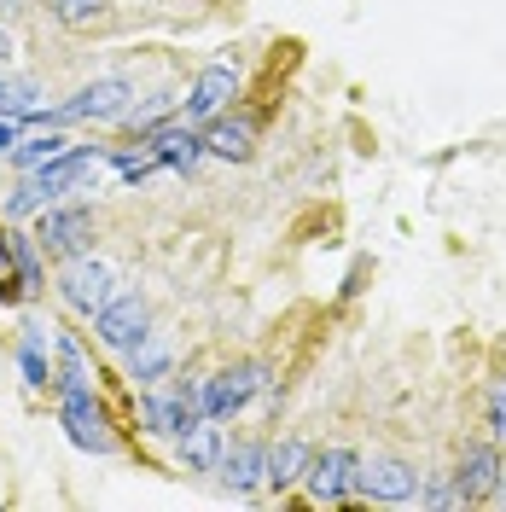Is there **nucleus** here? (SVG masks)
Returning <instances> with one entry per match:
<instances>
[{
    "mask_svg": "<svg viewBox=\"0 0 506 512\" xmlns=\"http://www.w3.org/2000/svg\"><path fill=\"white\" fill-rule=\"evenodd\" d=\"M128 99H134V88H128L123 76H94L88 88H76V94L64 99V105H35L24 123H41V128H70V123H123Z\"/></svg>",
    "mask_w": 506,
    "mask_h": 512,
    "instance_id": "obj_1",
    "label": "nucleus"
},
{
    "mask_svg": "<svg viewBox=\"0 0 506 512\" xmlns=\"http://www.w3.org/2000/svg\"><path fill=\"white\" fill-rule=\"evenodd\" d=\"M59 297L76 309V315H99L111 297H117V274L105 268V262H94V256H70L59 268Z\"/></svg>",
    "mask_w": 506,
    "mask_h": 512,
    "instance_id": "obj_2",
    "label": "nucleus"
},
{
    "mask_svg": "<svg viewBox=\"0 0 506 512\" xmlns=\"http://www.w3.org/2000/svg\"><path fill=\"white\" fill-rule=\"evenodd\" d=\"M94 332H99V344H105V350H123L128 355L146 332H152V309H146V297H140V291H117V297L94 315Z\"/></svg>",
    "mask_w": 506,
    "mask_h": 512,
    "instance_id": "obj_3",
    "label": "nucleus"
},
{
    "mask_svg": "<svg viewBox=\"0 0 506 512\" xmlns=\"http://www.w3.org/2000/svg\"><path fill=\"white\" fill-rule=\"evenodd\" d=\"M262 361H239V367H222L216 379H204L198 384V408L210 419H227V414H239L245 402H251L256 390H262Z\"/></svg>",
    "mask_w": 506,
    "mask_h": 512,
    "instance_id": "obj_4",
    "label": "nucleus"
},
{
    "mask_svg": "<svg viewBox=\"0 0 506 512\" xmlns=\"http://www.w3.org/2000/svg\"><path fill=\"white\" fill-rule=\"evenodd\" d=\"M59 425L76 448H88V454H117V437H111V425H105V408L94 402V390H64Z\"/></svg>",
    "mask_w": 506,
    "mask_h": 512,
    "instance_id": "obj_5",
    "label": "nucleus"
},
{
    "mask_svg": "<svg viewBox=\"0 0 506 512\" xmlns=\"http://www.w3.org/2000/svg\"><path fill=\"white\" fill-rule=\"evenodd\" d=\"M355 489L367 501H413L419 495V472L396 454H373V460H355Z\"/></svg>",
    "mask_w": 506,
    "mask_h": 512,
    "instance_id": "obj_6",
    "label": "nucleus"
},
{
    "mask_svg": "<svg viewBox=\"0 0 506 512\" xmlns=\"http://www.w3.org/2000/svg\"><path fill=\"white\" fill-rule=\"evenodd\" d=\"M88 233H94V216L82 204H47L41 222H35V245H47V251H59V256H76L88 245Z\"/></svg>",
    "mask_w": 506,
    "mask_h": 512,
    "instance_id": "obj_7",
    "label": "nucleus"
},
{
    "mask_svg": "<svg viewBox=\"0 0 506 512\" xmlns=\"http://www.w3.org/2000/svg\"><path fill=\"white\" fill-rule=\"evenodd\" d=\"M303 483H309V501H320V507H338L349 489H355V454H349V448L309 454V472H303Z\"/></svg>",
    "mask_w": 506,
    "mask_h": 512,
    "instance_id": "obj_8",
    "label": "nucleus"
},
{
    "mask_svg": "<svg viewBox=\"0 0 506 512\" xmlns=\"http://www.w3.org/2000/svg\"><path fill=\"white\" fill-rule=\"evenodd\" d=\"M454 489H460V501L472 507V501H489L495 489H501V443H472L460 454V472H454Z\"/></svg>",
    "mask_w": 506,
    "mask_h": 512,
    "instance_id": "obj_9",
    "label": "nucleus"
},
{
    "mask_svg": "<svg viewBox=\"0 0 506 512\" xmlns=\"http://www.w3.org/2000/svg\"><path fill=\"white\" fill-rule=\"evenodd\" d=\"M239 94V70L233 64H204L198 70V82H192V99H187V117L192 123H210V117H222L227 99Z\"/></svg>",
    "mask_w": 506,
    "mask_h": 512,
    "instance_id": "obj_10",
    "label": "nucleus"
},
{
    "mask_svg": "<svg viewBox=\"0 0 506 512\" xmlns=\"http://www.w3.org/2000/svg\"><path fill=\"white\" fill-rule=\"evenodd\" d=\"M140 419H146V431H158V437H181L187 425L204 419V408H198V390H181V396H146V402H140Z\"/></svg>",
    "mask_w": 506,
    "mask_h": 512,
    "instance_id": "obj_11",
    "label": "nucleus"
},
{
    "mask_svg": "<svg viewBox=\"0 0 506 512\" xmlns=\"http://www.w3.org/2000/svg\"><path fill=\"white\" fill-rule=\"evenodd\" d=\"M94 175H99V152H88V146H70L64 158H53L47 169H35V181H41V192H47V198L88 187Z\"/></svg>",
    "mask_w": 506,
    "mask_h": 512,
    "instance_id": "obj_12",
    "label": "nucleus"
},
{
    "mask_svg": "<svg viewBox=\"0 0 506 512\" xmlns=\"http://www.w3.org/2000/svg\"><path fill=\"white\" fill-rule=\"evenodd\" d=\"M146 152H152V163H163V169H192V163L204 158V134H192L187 123L181 128H152L146 134Z\"/></svg>",
    "mask_w": 506,
    "mask_h": 512,
    "instance_id": "obj_13",
    "label": "nucleus"
},
{
    "mask_svg": "<svg viewBox=\"0 0 506 512\" xmlns=\"http://www.w3.org/2000/svg\"><path fill=\"white\" fill-rule=\"evenodd\" d=\"M222 483L233 489V495H245V489H256V483H268V448L262 443H233L222 448Z\"/></svg>",
    "mask_w": 506,
    "mask_h": 512,
    "instance_id": "obj_14",
    "label": "nucleus"
},
{
    "mask_svg": "<svg viewBox=\"0 0 506 512\" xmlns=\"http://www.w3.org/2000/svg\"><path fill=\"white\" fill-rule=\"evenodd\" d=\"M204 152H210V158H227V163H245L256 152V128L245 123V117H210Z\"/></svg>",
    "mask_w": 506,
    "mask_h": 512,
    "instance_id": "obj_15",
    "label": "nucleus"
},
{
    "mask_svg": "<svg viewBox=\"0 0 506 512\" xmlns=\"http://www.w3.org/2000/svg\"><path fill=\"white\" fill-rule=\"evenodd\" d=\"M222 448H227L222 425H216L210 414L181 431V460H187V472H216V466H222Z\"/></svg>",
    "mask_w": 506,
    "mask_h": 512,
    "instance_id": "obj_16",
    "label": "nucleus"
},
{
    "mask_svg": "<svg viewBox=\"0 0 506 512\" xmlns=\"http://www.w3.org/2000/svg\"><path fill=\"white\" fill-rule=\"evenodd\" d=\"M18 367H24V384L41 390V384H53V361H47V326H24V344H18Z\"/></svg>",
    "mask_w": 506,
    "mask_h": 512,
    "instance_id": "obj_17",
    "label": "nucleus"
},
{
    "mask_svg": "<svg viewBox=\"0 0 506 512\" xmlns=\"http://www.w3.org/2000/svg\"><path fill=\"white\" fill-rule=\"evenodd\" d=\"M303 472H309V443L285 437L280 448H268V483H274V489H291V483H303Z\"/></svg>",
    "mask_w": 506,
    "mask_h": 512,
    "instance_id": "obj_18",
    "label": "nucleus"
},
{
    "mask_svg": "<svg viewBox=\"0 0 506 512\" xmlns=\"http://www.w3.org/2000/svg\"><path fill=\"white\" fill-rule=\"evenodd\" d=\"M64 152H70V140H64L59 128H47V134H35V140H24V146H12L6 158L18 163L24 175H35V169H47V163H53V158H64Z\"/></svg>",
    "mask_w": 506,
    "mask_h": 512,
    "instance_id": "obj_19",
    "label": "nucleus"
},
{
    "mask_svg": "<svg viewBox=\"0 0 506 512\" xmlns=\"http://www.w3.org/2000/svg\"><path fill=\"white\" fill-rule=\"evenodd\" d=\"M163 373H169V344H163V338H152V332H146V338H140V344L128 350V379L152 384V379H163Z\"/></svg>",
    "mask_w": 506,
    "mask_h": 512,
    "instance_id": "obj_20",
    "label": "nucleus"
},
{
    "mask_svg": "<svg viewBox=\"0 0 506 512\" xmlns=\"http://www.w3.org/2000/svg\"><path fill=\"white\" fill-rule=\"evenodd\" d=\"M41 105V82L35 76H6L0 70V117H30Z\"/></svg>",
    "mask_w": 506,
    "mask_h": 512,
    "instance_id": "obj_21",
    "label": "nucleus"
},
{
    "mask_svg": "<svg viewBox=\"0 0 506 512\" xmlns=\"http://www.w3.org/2000/svg\"><path fill=\"white\" fill-rule=\"evenodd\" d=\"M53 350H59V373H53V379L64 384V390H88V361H82V344H76V338H53Z\"/></svg>",
    "mask_w": 506,
    "mask_h": 512,
    "instance_id": "obj_22",
    "label": "nucleus"
},
{
    "mask_svg": "<svg viewBox=\"0 0 506 512\" xmlns=\"http://www.w3.org/2000/svg\"><path fill=\"white\" fill-rule=\"evenodd\" d=\"M12 256H18V286H24V297H35V291H41V256H35V239L12 233Z\"/></svg>",
    "mask_w": 506,
    "mask_h": 512,
    "instance_id": "obj_23",
    "label": "nucleus"
},
{
    "mask_svg": "<svg viewBox=\"0 0 506 512\" xmlns=\"http://www.w3.org/2000/svg\"><path fill=\"white\" fill-rule=\"evenodd\" d=\"M47 204H53V198H47V192H41V181H24V187L12 192V198H6V222H18V216H41V210H47Z\"/></svg>",
    "mask_w": 506,
    "mask_h": 512,
    "instance_id": "obj_24",
    "label": "nucleus"
},
{
    "mask_svg": "<svg viewBox=\"0 0 506 512\" xmlns=\"http://www.w3.org/2000/svg\"><path fill=\"white\" fill-rule=\"evenodd\" d=\"M24 286H18V256H12V227H0V303H18Z\"/></svg>",
    "mask_w": 506,
    "mask_h": 512,
    "instance_id": "obj_25",
    "label": "nucleus"
},
{
    "mask_svg": "<svg viewBox=\"0 0 506 512\" xmlns=\"http://www.w3.org/2000/svg\"><path fill=\"white\" fill-rule=\"evenodd\" d=\"M53 12H59V24H70V30H82V24H94V18H105V0H59Z\"/></svg>",
    "mask_w": 506,
    "mask_h": 512,
    "instance_id": "obj_26",
    "label": "nucleus"
},
{
    "mask_svg": "<svg viewBox=\"0 0 506 512\" xmlns=\"http://www.w3.org/2000/svg\"><path fill=\"white\" fill-rule=\"evenodd\" d=\"M489 437H495V443H506V373L489 384Z\"/></svg>",
    "mask_w": 506,
    "mask_h": 512,
    "instance_id": "obj_27",
    "label": "nucleus"
},
{
    "mask_svg": "<svg viewBox=\"0 0 506 512\" xmlns=\"http://www.w3.org/2000/svg\"><path fill=\"white\" fill-rule=\"evenodd\" d=\"M117 175L123 181H146L152 175V152H117Z\"/></svg>",
    "mask_w": 506,
    "mask_h": 512,
    "instance_id": "obj_28",
    "label": "nucleus"
},
{
    "mask_svg": "<svg viewBox=\"0 0 506 512\" xmlns=\"http://www.w3.org/2000/svg\"><path fill=\"white\" fill-rule=\"evenodd\" d=\"M12 146H18V123H12V117H0V152H12Z\"/></svg>",
    "mask_w": 506,
    "mask_h": 512,
    "instance_id": "obj_29",
    "label": "nucleus"
},
{
    "mask_svg": "<svg viewBox=\"0 0 506 512\" xmlns=\"http://www.w3.org/2000/svg\"><path fill=\"white\" fill-rule=\"evenodd\" d=\"M6 59H12V35L0 30V64H6Z\"/></svg>",
    "mask_w": 506,
    "mask_h": 512,
    "instance_id": "obj_30",
    "label": "nucleus"
}]
</instances>
